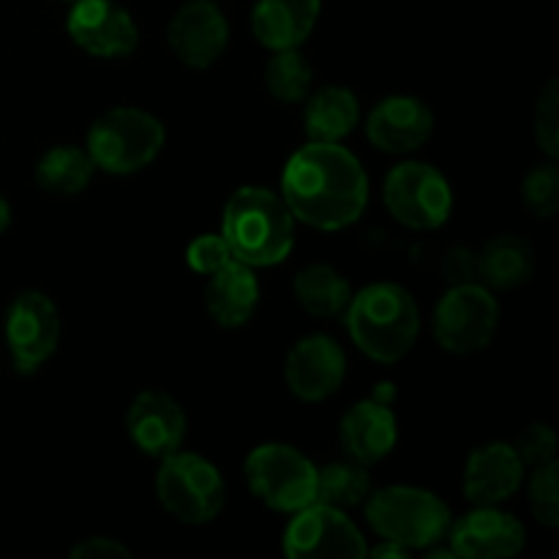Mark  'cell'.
Here are the masks:
<instances>
[{
    "label": "cell",
    "instance_id": "9a60e30c",
    "mask_svg": "<svg viewBox=\"0 0 559 559\" xmlns=\"http://www.w3.org/2000/svg\"><path fill=\"white\" fill-rule=\"evenodd\" d=\"M445 538L453 555L464 559L513 557L527 544L524 524L497 506H478L459 522H451Z\"/></svg>",
    "mask_w": 559,
    "mask_h": 559
},
{
    "label": "cell",
    "instance_id": "ba28073f",
    "mask_svg": "<svg viewBox=\"0 0 559 559\" xmlns=\"http://www.w3.org/2000/svg\"><path fill=\"white\" fill-rule=\"evenodd\" d=\"M382 200L399 224L429 233L451 218L453 191L445 175L424 162H404L388 173Z\"/></svg>",
    "mask_w": 559,
    "mask_h": 559
},
{
    "label": "cell",
    "instance_id": "52a82bcc",
    "mask_svg": "<svg viewBox=\"0 0 559 559\" xmlns=\"http://www.w3.org/2000/svg\"><path fill=\"white\" fill-rule=\"evenodd\" d=\"M246 484L257 500L282 513H295L314 502L317 467L293 445L265 442L246 456Z\"/></svg>",
    "mask_w": 559,
    "mask_h": 559
},
{
    "label": "cell",
    "instance_id": "5bb4252c",
    "mask_svg": "<svg viewBox=\"0 0 559 559\" xmlns=\"http://www.w3.org/2000/svg\"><path fill=\"white\" fill-rule=\"evenodd\" d=\"M167 41L175 58L191 69H207L229 44V22L216 0H189L175 11Z\"/></svg>",
    "mask_w": 559,
    "mask_h": 559
},
{
    "label": "cell",
    "instance_id": "e575fe53",
    "mask_svg": "<svg viewBox=\"0 0 559 559\" xmlns=\"http://www.w3.org/2000/svg\"><path fill=\"white\" fill-rule=\"evenodd\" d=\"M409 549H404V546L399 544H391V540H385L382 546H377L374 551H371V557H407Z\"/></svg>",
    "mask_w": 559,
    "mask_h": 559
},
{
    "label": "cell",
    "instance_id": "8992f818",
    "mask_svg": "<svg viewBox=\"0 0 559 559\" xmlns=\"http://www.w3.org/2000/svg\"><path fill=\"white\" fill-rule=\"evenodd\" d=\"M158 502L183 524H207L222 513L227 489L224 478L200 453H169L156 475Z\"/></svg>",
    "mask_w": 559,
    "mask_h": 559
},
{
    "label": "cell",
    "instance_id": "cb8c5ba5",
    "mask_svg": "<svg viewBox=\"0 0 559 559\" xmlns=\"http://www.w3.org/2000/svg\"><path fill=\"white\" fill-rule=\"evenodd\" d=\"M96 164L85 147L76 145H55L38 158L36 180L49 194H80L93 180Z\"/></svg>",
    "mask_w": 559,
    "mask_h": 559
},
{
    "label": "cell",
    "instance_id": "d6986e66",
    "mask_svg": "<svg viewBox=\"0 0 559 559\" xmlns=\"http://www.w3.org/2000/svg\"><path fill=\"white\" fill-rule=\"evenodd\" d=\"M524 464L508 442H489L469 453L464 467V495L475 506H500L519 491Z\"/></svg>",
    "mask_w": 559,
    "mask_h": 559
},
{
    "label": "cell",
    "instance_id": "3957f363",
    "mask_svg": "<svg viewBox=\"0 0 559 559\" xmlns=\"http://www.w3.org/2000/svg\"><path fill=\"white\" fill-rule=\"evenodd\" d=\"M344 311L355 347L377 364H396L418 342V304L399 284H369L364 293L349 298Z\"/></svg>",
    "mask_w": 559,
    "mask_h": 559
},
{
    "label": "cell",
    "instance_id": "83f0119b",
    "mask_svg": "<svg viewBox=\"0 0 559 559\" xmlns=\"http://www.w3.org/2000/svg\"><path fill=\"white\" fill-rule=\"evenodd\" d=\"M522 200L538 218H551L559 211V169L555 158L530 169L522 183Z\"/></svg>",
    "mask_w": 559,
    "mask_h": 559
},
{
    "label": "cell",
    "instance_id": "7c38bea8",
    "mask_svg": "<svg viewBox=\"0 0 559 559\" xmlns=\"http://www.w3.org/2000/svg\"><path fill=\"white\" fill-rule=\"evenodd\" d=\"M66 31L71 41L93 58H126L140 44L136 22L115 0H76Z\"/></svg>",
    "mask_w": 559,
    "mask_h": 559
},
{
    "label": "cell",
    "instance_id": "5b68a950",
    "mask_svg": "<svg viewBox=\"0 0 559 559\" xmlns=\"http://www.w3.org/2000/svg\"><path fill=\"white\" fill-rule=\"evenodd\" d=\"M167 131L156 115L136 107H118L104 112L87 131V147L96 169L109 175H131L158 158Z\"/></svg>",
    "mask_w": 559,
    "mask_h": 559
},
{
    "label": "cell",
    "instance_id": "9c48e42d",
    "mask_svg": "<svg viewBox=\"0 0 559 559\" xmlns=\"http://www.w3.org/2000/svg\"><path fill=\"white\" fill-rule=\"evenodd\" d=\"M500 322V306L489 287L475 282L453 284L435 309V338L453 355L489 347Z\"/></svg>",
    "mask_w": 559,
    "mask_h": 559
},
{
    "label": "cell",
    "instance_id": "d4e9b609",
    "mask_svg": "<svg viewBox=\"0 0 559 559\" xmlns=\"http://www.w3.org/2000/svg\"><path fill=\"white\" fill-rule=\"evenodd\" d=\"M295 298L309 314L336 317L347 309L353 289L349 282L331 265H309L295 276Z\"/></svg>",
    "mask_w": 559,
    "mask_h": 559
},
{
    "label": "cell",
    "instance_id": "2e32d148",
    "mask_svg": "<svg viewBox=\"0 0 559 559\" xmlns=\"http://www.w3.org/2000/svg\"><path fill=\"white\" fill-rule=\"evenodd\" d=\"M347 374L344 349L325 333L306 336L289 349L284 364V380L289 391L304 402H322L333 396Z\"/></svg>",
    "mask_w": 559,
    "mask_h": 559
},
{
    "label": "cell",
    "instance_id": "e0dca14e",
    "mask_svg": "<svg viewBox=\"0 0 559 559\" xmlns=\"http://www.w3.org/2000/svg\"><path fill=\"white\" fill-rule=\"evenodd\" d=\"M435 115L415 96H388L366 118L371 145L385 153H413L429 142Z\"/></svg>",
    "mask_w": 559,
    "mask_h": 559
},
{
    "label": "cell",
    "instance_id": "836d02e7",
    "mask_svg": "<svg viewBox=\"0 0 559 559\" xmlns=\"http://www.w3.org/2000/svg\"><path fill=\"white\" fill-rule=\"evenodd\" d=\"M445 273L448 278H453L456 284L473 282L475 271V257H469L467 251H448L445 257Z\"/></svg>",
    "mask_w": 559,
    "mask_h": 559
},
{
    "label": "cell",
    "instance_id": "484cf974",
    "mask_svg": "<svg viewBox=\"0 0 559 559\" xmlns=\"http://www.w3.org/2000/svg\"><path fill=\"white\" fill-rule=\"evenodd\" d=\"M371 495V478L364 464L358 462H333L328 467L317 469V491L314 502L333 508L364 506Z\"/></svg>",
    "mask_w": 559,
    "mask_h": 559
},
{
    "label": "cell",
    "instance_id": "6da1fadb",
    "mask_svg": "<svg viewBox=\"0 0 559 559\" xmlns=\"http://www.w3.org/2000/svg\"><path fill=\"white\" fill-rule=\"evenodd\" d=\"M282 200L298 222L336 233L364 216L369 178L344 145L309 142L284 167Z\"/></svg>",
    "mask_w": 559,
    "mask_h": 559
},
{
    "label": "cell",
    "instance_id": "f1b7e54d",
    "mask_svg": "<svg viewBox=\"0 0 559 559\" xmlns=\"http://www.w3.org/2000/svg\"><path fill=\"white\" fill-rule=\"evenodd\" d=\"M530 508L535 519L555 530L559 524V467L557 462L535 467L530 478Z\"/></svg>",
    "mask_w": 559,
    "mask_h": 559
},
{
    "label": "cell",
    "instance_id": "8d00e7d4",
    "mask_svg": "<svg viewBox=\"0 0 559 559\" xmlns=\"http://www.w3.org/2000/svg\"><path fill=\"white\" fill-rule=\"evenodd\" d=\"M63 3H69V5H74V3H76V0H63Z\"/></svg>",
    "mask_w": 559,
    "mask_h": 559
},
{
    "label": "cell",
    "instance_id": "8fae6325",
    "mask_svg": "<svg viewBox=\"0 0 559 559\" xmlns=\"http://www.w3.org/2000/svg\"><path fill=\"white\" fill-rule=\"evenodd\" d=\"M60 342V314L44 293H22L5 314V344L20 374H36Z\"/></svg>",
    "mask_w": 559,
    "mask_h": 559
},
{
    "label": "cell",
    "instance_id": "603a6c76",
    "mask_svg": "<svg viewBox=\"0 0 559 559\" xmlns=\"http://www.w3.org/2000/svg\"><path fill=\"white\" fill-rule=\"evenodd\" d=\"M475 271H478V276H484L486 287H522L535 271V251L524 238L500 235V238L489 240L484 251L475 257Z\"/></svg>",
    "mask_w": 559,
    "mask_h": 559
},
{
    "label": "cell",
    "instance_id": "ffe728a7",
    "mask_svg": "<svg viewBox=\"0 0 559 559\" xmlns=\"http://www.w3.org/2000/svg\"><path fill=\"white\" fill-rule=\"evenodd\" d=\"M322 0H257L251 27L267 49H295L311 36L320 20Z\"/></svg>",
    "mask_w": 559,
    "mask_h": 559
},
{
    "label": "cell",
    "instance_id": "4316f807",
    "mask_svg": "<svg viewBox=\"0 0 559 559\" xmlns=\"http://www.w3.org/2000/svg\"><path fill=\"white\" fill-rule=\"evenodd\" d=\"M311 66L306 63L304 55L295 49H276L273 58L267 60L265 85L276 102L300 104L306 102L311 91Z\"/></svg>",
    "mask_w": 559,
    "mask_h": 559
},
{
    "label": "cell",
    "instance_id": "1f68e13d",
    "mask_svg": "<svg viewBox=\"0 0 559 559\" xmlns=\"http://www.w3.org/2000/svg\"><path fill=\"white\" fill-rule=\"evenodd\" d=\"M186 260H189L191 271L211 276V273H216L218 267H224L229 260H235V257L233 251H229L224 235H200V238L191 240L189 249H186Z\"/></svg>",
    "mask_w": 559,
    "mask_h": 559
},
{
    "label": "cell",
    "instance_id": "f546056e",
    "mask_svg": "<svg viewBox=\"0 0 559 559\" xmlns=\"http://www.w3.org/2000/svg\"><path fill=\"white\" fill-rule=\"evenodd\" d=\"M535 140L549 158L559 156V93L557 80H549L535 104Z\"/></svg>",
    "mask_w": 559,
    "mask_h": 559
},
{
    "label": "cell",
    "instance_id": "7402d4cb",
    "mask_svg": "<svg viewBox=\"0 0 559 559\" xmlns=\"http://www.w3.org/2000/svg\"><path fill=\"white\" fill-rule=\"evenodd\" d=\"M304 126L311 142H342L360 120V104L349 87L325 85L306 96Z\"/></svg>",
    "mask_w": 559,
    "mask_h": 559
},
{
    "label": "cell",
    "instance_id": "7a4b0ae2",
    "mask_svg": "<svg viewBox=\"0 0 559 559\" xmlns=\"http://www.w3.org/2000/svg\"><path fill=\"white\" fill-rule=\"evenodd\" d=\"M222 235L235 260L249 267H271L293 251L295 216L282 194L265 186H243L224 205Z\"/></svg>",
    "mask_w": 559,
    "mask_h": 559
},
{
    "label": "cell",
    "instance_id": "d6a6232c",
    "mask_svg": "<svg viewBox=\"0 0 559 559\" xmlns=\"http://www.w3.org/2000/svg\"><path fill=\"white\" fill-rule=\"evenodd\" d=\"M131 549L112 538H87L71 549V559H131Z\"/></svg>",
    "mask_w": 559,
    "mask_h": 559
},
{
    "label": "cell",
    "instance_id": "44dd1931",
    "mask_svg": "<svg viewBox=\"0 0 559 559\" xmlns=\"http://www.w3.org/2000/svg\"><path fill=\"white\" fill-rule=\"evenodd\" d=\"M205 300L207 311L222 328L246 325L260 304V282L254 276V267L229 260L227 265L211 273Z\"/></svg>",
    "mask_w": 559,
    "mask_h": 559
},
{
    "label": "cell",
    "instance_id": "30bf717a",
    "mask_svg": "<svg viewBox=\"0 0 559 559\" xmlns=\"http://www.w3.org/2000/svg\"><path fill=\"white\" fill-rule=\"evenodd\" d=\"M284 555L293 559H358L369 555V549H366L364 533L355 527V522L342 508L311 502L295 511L284 533Z\"/></svg>",
    "mask_w": 559,
    "mask_h": 559
},
{
    "label": "cell",
    "instance_id": "ac0fdd59",
    "mask_svg": "<svg viewBox=\"0 0 559 559\" xmlns=\"http://www.w3.org/2000/svg\"><path fill=\"white\" fill-rule=\"evenodd\" d=\"M126 426H129V437L134 440V445L156 459L180 451L186 429H189L183 407L162 391L140 393L131 402Z\"/></svg>",
    "mask_w": 559,
    "mask_h": 559
},
{
    "label": "cell",
    "instance_id": "4dcf8cb0",
    "mask_svg": "<svg viewBox=\"0 0 559 559\" xmlns=\"http://www.w3.org/2000/svg\"><path fill=\"white\" fill-rule=\"evenodd\" d=\"M516 453L524 467H540V464L555 462L557 453V435L549 424H533L519 435Z\"/></svg>",
    "mask_w": 559,
    "mask_h": 559
},
{
    "label": "cell",
    "instance_id": "277c9868",
    "mask_svg": "<svg viewBox=\"0 0 559 559\" xmlns=\"http://www.w3.org/2000/svg\"><path fill=\"white\" fill-rule=\"evenodd\" d=\"M366 522L382 540L404 549H429L445 540L451 511L435 491L418 486H388L366 500Z\"/></svg>",
    "mask_w": 559,
    "mask_h": 559
},
{
    "label": "cell",
    "instance_id": "d590c367",
    "mask_svg": "<svg viewBox=\"0 0 559 559\" xmlns=\"http://www.w3.org/2000/svg\"><path fill=\"white\" fill-rule=\"evenodd\" d=\"M9 224H11V205H9V200L0 194V235L9 229Z\"/></svg>",
    "mask_w": 559,
    "mask_h": 559
},
{
    "label": "cell",
    "instance_id": "4fadbf2b",
    "mask_svg": "<svg viewBox=\"0 0 559 559\" xmlns=\"http://www.w3.org/2000/svg\"><path fill=\"white\" fill-rule=\"evenodd\" d=\"M393 388L382 382L371 399L353 404L342 418V445L353 462L371 467L393 451L399 440L396 415L391 409Z\"/></svg>",
    "mask_w": 559,
    "mask_h": 559
}]
</instances>
